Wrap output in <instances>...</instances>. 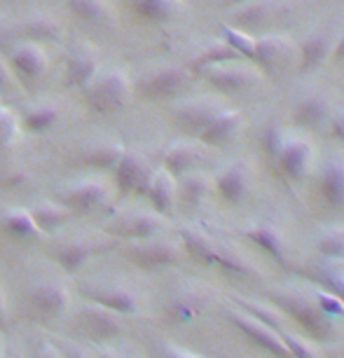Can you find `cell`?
I'll return each instance as SVG.
<instances>
[{
  "instance_id": "6da1fadb",
  "label": "cell",
  "mask_w": 344,
  "mask_h": 358,
  "mask_svg": "<svg viewBox=\"0 0 344 358\" xmlns=\"http://www.w3.org/2000/svg\"><path fill=\"white\" fill-rule=\"evenodd\" d=\"M180 246H183V251L190 255V258L204 262L208 267L220 269V272H225V274H234V276L253 274V267L248 265L246 258L229 251L227 246L218 244L213 236L199 232V229H192V227L180 229Z\"/></svg>"
},
{
  "instance_id": "7a4b0ae2",
  "label": "cell",
  "mask_w": 344,
  "mask_h": 358,
  "mask_svg": "<svg viewBox=\"0 0 344 358\" xmlns=\"http://www.w3.org/2000/svg\"><path fill=\"white\" fill-rule=\"evenodd\" d=\"M272 297H274L276 307H279L283 314L293 316V319L298 321V326L305 330L307 335H312V340L316 342L335 340V323L333 319H328V316L321 312L316 300L302 293H274Z\"/></svg>"
},
{
  "instance_id": "3957f363",
  "label": "cell",
  "mask_w": 344,
  "mask_h": 358,
  "mask_svg": "<svg viewBox=\"0 0 344 358\" xmlns=\"http://www.w3.org/2000/svg\"><path fill=\"white\" fill-rule=\"evenodd\" d=\"M129 96H131V80L120 69H113L103 73V76H96V80L87 87L85 94L92 110L103 115L122 110Z\"/></svg>"
},
{
  "instance_id": "277c9868",
  "label": "cell",
  "mask_w": 344,
  "mask_h": 358,
  "mask_svg": "<svg viewBox=\"0 0 344 358\" xmlns=\"http://www.w3.org/2000/svg\"><path fill=\"white\" fill-rule=\"evenodd\" d=\"M115 248V239L113 236H69V239L59 241L57 246H54V260L62 265L66 272L73 274L78 272L80 267H85L87 262L92 258H96V255L110 251Z\"/></svg>"
},
{
  "instance_id": "5b68a950",
  "label": "cell",
  "mask_w": 344,
  "mask_h": 358,
  "mask_svg": "<svg viewBox=\"0 0 344 358\" xmlns=\"http://www.w3.org/2000/svg\"><path fill=\"white\" fill-rule=\"evenodd\" d=\"M164 215L155 211H129L120 218H115L106 227L108 236L113 239H129V241H145L152 236H159L164 232L166 222L162 220Z\"/></svg>"
},
{
  "instance_id": "8992f818",
  "label": "cell",
  "mask_w": 344,
  "mask_h": 358,
  "mask_svg": "<svg viewBox=\"0 0 344 358\" xmlns=\"http://www.w3.org/2000/svg\"><path fill=\"white\" fill-rule=\"evenodd\" d=\"M225 316H227V321L232 323V326L237 328L248 342L255 344V347H260L262 351H267V354H272L276 358H293L291 351H288L286 344H283L281 335L276 333V330L267 328L265 323L255 321L253 316L244 314L241 309H227Z\"/></svg>"
},
{
  "instance_id": "52a82bcc",
  "label": "cell",
  "mask_w": 344,
  "mask_h": 358,
  "mask_svg": "<svg viewBox=\"0 0 344 358\" xmlns=\"http://www.w3.org/2000/svg\"><path fill=\"white\" fill-rule=\"evenodd\" d=\"M183 253L185 251L178 241L162 239V236H152V239H145V241H134V246L129 248L131 262H136L138 267H145V269L178 265Z\"/></svg>"
},
{
  "instance_id": "ba28073f",
  "label": "cell",
  "mask_w": 344,
  "mask_h": 358,
  "mask_svg": "<svg viewBox=\"0 0 344 358\" xmlns=\"http://www.w3.org/2000/svg\"><path fill=\"white\" fill-rule=\"evenodd\" d=\"M110 199V187L103 180L89 178L66 187L59 192V204H64L73 213H92L103 208Z\"/></svg>"
},
{
  "instance_id": "9c48e42d",
  "label": "cell",
  "mask_w": 344,
  "mask_h": 358,
  "mask_svg": "<svg viewBox=\"0 0 344 358\" xmlns=\"http://www.w3.org/2000/svg\"><path fill=\"white\" fill-rule=\"evenodd\" d=\"M115 185L124 194H143L148 183H150L155 169L143 155L138 152H124L120 164L115 166Z\"/></svg>"
},
{
  "instance_id": "30bf717a",
  "label": "cell",
  "mask_w": 344,
  "mask_h": 358,
  "mask_svg": "<svg viewBox=\"0 0 344 358\" xmlns=\"http://www.w3.org/2000/svg\"><path fill=\"white\" fill-rule=\"evenodd\" d=\"M80 328L85 330V335L94 342H108L115 340L120 333H122V321H120L117 314L108 312V309L94 305V302H85L80 307Z\"/></svg>"
},
{
  "instance_id": "8fae6325",
  "label": "cell",
  "mask_w": 344,
  "mask_h": 358,
  "mask_svg": "<svg viewBox=\"0 0 344 358\" xmlns=\"http://www.w3.org/2000/svg\"><path fill=\"white\" fill-rule=\"evenodd\" d=\"M31 307L45 319H59L71 307V290L62 281H43L31 288Z\"/></svg>"
},
{
  "instance_id": "7c38bea8",
  "label": "cell",
  "mask_w": 344,
  "mask_h": 358,
  "mask_svg": "<svg viewBox=\"0 0 344 358\" xmlns=\"http://www.w3.org/2000/svg\"><path fill=\"white\" fill-rule=\"evenodd\" d=\"M85 297L87 302H94V305L108 309V312L117 314V316H129L136 314L141 309V300L134 290L124 288V286H94V288H85Z\"/></svg>"
},
{
  "instance_id": "4fadbf2b",
  "label": "cell",
  "mask_w": 344,
  "mask_h": 358,
  "mask_svg": "<svg viewBox=\"0 0 344 358\" xmlns=\"http://www.w3.org/2000/svg\"><path fill=\"white\" fill-rule=\"evenodd\" d=\"M220 110H222V106L215 103V101H208V99L187 101V103H180L176 110H173V122H176L185 134L199 136V134L213 122V117Z\"/></svg>"
},
{
  "instance_id": "5bb4252c",
  "label": "cell",
  "mask_w": 344,
  "mask_h": 358,
  "mask_svg": "<svg viewBox=\"0 0 344 358\" xmlns=\"http://www.w3.org/2000/svg\"><path fill=\"white\" fill-rule=\"evenodd\" d=\"M187 73L178 66H164V69L152 71L150 76L141 80L138 92L145 99H169L173 94H178L185 87Z\"/></svg>"
},
{
  "instance_id": "9a60e30c",
  "label": "cell",
  "mask_w": 344,
  "mask_h": 358,
  "mask_svg": "<svg viewBox=\"0 0 344 358\" xmlns=\"http://www.w3.org/2000/svg\"><path fill=\"white\" fill-rule=\"evenodd\" d=\"M206 80H208V85L215 87L218 92L234 94V92H244L258 83V73L253 69H248V66H234L232 62V64H222V66H215L211 71H206Z\"/></svg>"
},
{
  "instance_id": "2e32d148",
  "label": "cell",
  "mask_w": 344,
  "mask_h": 358,
  "mask_svg": "<svg viewBox=\"0 0 344 358\" xmlns=\"http://www.w3.org/2000/svg\"><path fill=\"white\" fill-rule=\"evenodd\" d=\"M312 157H314V150L307 141L286 138L281 152L276 155V164H279V169L291 180H302L307 176L309 166H312Z\"/></svg>"
},
{
  "instance_id": "e0dca14e",
  "label": "cell",
  "mask_w": 344,
  "mask_h": 358,
  "mask_svg": "<svg viewBox=\"0 0 344 358\" xmlns=\"http://www.w3.org/2000/svg\"><path fill=\"white\" fill-rule=\"evenodd\" d=\"M215 187H218V194L222 201L227 204H241L248 197V190H251V171L244 162H232L225 171H220V176L215 178Z\"/></svg>"
},
{
  "instance_id": "ac0fdd59",
  "label": "cell",
  "mask_w": 344,
  "mask_h": 358,
  "mask_svg": "<svg viewBox=\"0 0 344 358\" xmlns=\"http://www.w3.org/2000/svg\"><path fill=\"white\" fill-rule=\"evenodd\" d=\"M10 66L12 73H17V76H22L26 80H36L47 71L50 62H47V54L38 43H22L12 50Z\"/></svg>"
},
{
  "instance_id": "d6986e66",
  "label": "cell",
  "mask_w": 344,
  "mask_h": 358,
  "mask_svg": "<svg viewBox=\"0 0 344 358\" xmlns=\"http://www.w3.org/2000/svg\"><path fill=\"white\" fill-rule=\"evenodd\" d=\"M145 197L150 199V204L155 208V213L159 215H169L176 208V199H178V183L171 173H166L164 169L162 171H155L150 183L145 187Z\"/></svg>"
},
{
  "instance_id": "ffe728a7",
  "label": "cell",
  "mask_w": 344,
  "mask_h": 358,
  "mask_svg": "<svg viewBox=\"0 0 344 358\" xmlns=\"http://www.w3.org/2000/svg\"><path fill=\"white\" fill-rule=\"evenodd\" d=\"M99 76V59L94 57L92 50H73V54L66 62V83L71 87H83L87 90Z\"/></svg>"
},
{
  "instance_id": "44dd1931",
  "label": "cell",
  "mask_w": 344,
  "mask_h": 358,
  "mask_svg": "<svg viewBox=\"0 0 344 358\" xmlns=\"http://www.w3.org/2000/svg\"><path fill=\"white\" fill-rule=\"evenodd\" d=\"M241 129V115L237 110H220L213 122L199 134V141L206 145H225Z\"/></svg>"
},
{
  "instance_id": "7402d4cb",
  "label": "cell",
  "mask_w": 344,
  "mask_h": 358,
  "mask_svg": "<svg viewBox=\"0 0 344 358\" xmlns=\"http://www.w3.org/2000/svg\"><path fill=\"white\" fill-rule=\"evenodd\" d=\"M244 236L251 239L255 246H260L267 255H272L276 262L286 265V241H283L281 232L269 222H258V225H251L244 229Z\"/></svg>"
},
{
  "instance_id": "603a6c76",
  "label": "cell",
  "mask_w": 344,
  "mask_h": 358,
  "mask_svg": "<svg viewBox=\"0 0 344 358\" xmlns=\"http://www.w3.org/2000/svg\"><path fill=\"white\" fill-rule=\"evenodd\" d=\"M29 213H31L33 222H36V227L40 229V234L57 232V229H62L66 222L76 215L64 204H59V201H40V204L29 208Z\"/></svg>"
},
{
  "instance_id": "cb8c5ba5",
  "label": "cell",
  "mask_w": 344,
  "mask_h": 358,
  "mask_svg": "<svg viewBox=\"0 0 344 358\" xmlns=\"http://www.w3.org/2000/svg\"><path fill=\"white\" fill-rule=\"evenodd\" d=\"M321 197L330 208L344 206V159L328 162L319 180Z\"/></svg>"
},
{
  "instance_id": "d4e9b609",
  "label": "cell",
  "mask_w": 344,
  "mask_h": 358,
  "mask_svg": "<svg viewBox=\"0 0 344 358\" xmlns=\"http://www.w3.org/2000/svg\"><path fill=\"white\" fill-rule=\"evenodd\" d=\"M330 103L321 96H307L295 108L293 122L302 129H319V127L330 122Z\"/></svg>"
},
{
  "instance_id": "484cf974",
  "label": "cell",
  "mask_w": 344,
  "mask_h": 358,
  "mask_svg": "<svg viewBox=\"0 0 344 358\" xmlns=\"http://www.w3.org/2000/svg\"><path fill=\"white\" fill-rule=\"evenodd\" d=\"M124 152L127 150L120 141H101V143H94L92 148H87L85 164H89L92 169H99V171H115V166L120 164Z\"/></svg>"
},
{
  "instance_id": "4316f807",
  "label": "cell",
  "mask_w": 344,
  "mask_h": 358,
  "mask_svg": "<svg viewBox=\"0 0 344 358\" xmlns=\"http://www.w3.org/2000/svg\"><path fill=\"white\" fill-rule=\"evenodd\" d=\"M199 159V150L190 143H173L164 152V171L171 173L173 178H183L190 173Z\"/></svg>"
},
{
  "instance_id": "83f0119b",
  "label": "cell",
  "mask_w": 344,
  "mask_h": 358,
  "mask_svg": "<svg viewBox=\"0 0 344 358\" xmlns=\"http://www.w3.org/2000/svg\"><path fill=\"white\" fill-rule=\"evenodd\" d=\"M330 54V40L326 33H314L300 47V73H312L326 62Z\"/></svg>"
},
{
  "instance_id": "f1b7e54d",
  "label": "cell",
  "mask_w": 344,
  "mask_h": 358,
  "mask_svg": "<svg viewBox=\"0 0 344 358\" xmlns=\"http://www.w3.org/2000/svg\"><path fill=\"white\" fill-rule=\"evenodd\" d=\"M134 12L145 22L162 24L178 12V0H129Z\"/></svg>"
},
{
  "instance_id": "f546056e",
  "label": "cell",
  "mask_w": 344,
  "mask_h": 358,
  "mask_svg": "<svg viewBox=\"0 0 344 358\" xmlns=\"http://www.w3.org/2000/svg\"><path fill=\"white\" fill-rule=\"evenodd\" d=\"M59 117H62L59 106L38 103V106H31L29 110L24 113V127L29 131H33V134H45L59 122Z\"/></svg>"
},
{
  "instance_id": "4dcf8cb0",
  "label": "cell",
  "mask_w": 344,
  "mask_h": 358,
  "mask_svg": "<svg viewBox=\"0 0 344 358\" xmlns=\"http://www.w3.org/2000/svg\"><path fill=\"white\" fill-rule=\"evenodd\" d=\"M3 227L12 239H33L40 236V229L33 222L29 208H12L3 215Z\"/></svg>"
},
{
  "instance_id": "1f68e13d",
  "label": "cell",
  "mask_w": 344,
  "mask_h": 358,
  "mask_svg": "<svg viewBox=\"0 0 344 358\" xmlns=\"http://www.w3.org/2000/svg\"><path fill=\"white\" fill-rule=\"evenodd\" d=\"M178 197L185 201V206H199L208 194V178L204 173L190 171L183 178H178Z\"/></svg>"
},
{
  "instance_id": "d6a6232c",
  "label": "cell",
  "mask_w": 344,
  "mask_h": 358,
  "mask_svg": "<svg viewBox=\"0 0 344 358\" xmlns=\"http://www.w3.org/2000/svg\"><path fill=\"white\" fill-rule=\"evenodd\" d=\"M239 54L232 50V47H227L225 43L222 45H213L208 47V50H204L199 54L197 59L192 62V69L194 73H206L215 69V66H222V64H232V62H239Z\"/></svg>"
},
{
  "instance_id": "836d02e7",
  "label": "cell",
  "mask_w": 344,
  "mask_h": 358,
  "mask_svg": "<svg viewBox=\"0 0 344 358\" xmlns=\"http://www.w3.org/2000/svg\"><path fill=\"white\" fill-rule=\"evenodd\" d=\"M66 5H69L73 15L87 24H101L110 15L106 0H66Z\"/></svg>"
},
{
  "instance_id": "e575fe53",
  "label": "cell",
  "mask_w": 344,
  "mask_h": 358,
  "mask_svg": "<svg viewBox=\"0 0 344 358\" xmlns=\"http://www.w3.org/2000/svg\"><path fill=\"white\" fill-rule=\"evenodd\" d=\"M316 251L328 260H344V227L323 232L316 241Z\"/></svg>"
},
{
  "instance_id": "d590c367",
  "label": "cell",
  "mask_w": 344,
  "mask_h": 358,
  "mask_svg": "<svg viewBox=\"0 0 344 358\" xmlns=\"http://www.w3.org/2000/svg\"><path fill=\"white\" fill-rule=\"evenodd\" d=\"M309 279H312L314 283H319V288L328 290L330 295H335L337 300H340L342 305H344V272L321 267V269H314V272H309Z\"/></svg>"
},
{
  "instance_id": "8d00e7d4",
  "label": "cell",
  "mask_w": 344,
  "mask_h": 358,
  "mask_svg": "<svg viewBox=\"0 0 344 358\" xmlns=\"http://www.w3.org/2000/svg\"><path fill=\"white\" fill-rule=\"evenodd\" d=\"M234 305H237V309H241L244 314L253 316L255 321L265 323L267 328L276 330V333H283V323H281L279 316H276L274 309H267V307H262V305H258V302H251V300H234Z\"/></svg>"
},
{
  "instance_id": "74e56055",
  "label": "cell",
  "mask_w": 344,
  "mask_h": 358,
  "mask_svg": "<svg viewBox=\"0 0 344 358\" xmlns=\"http://www.w3.org/2000/svg\"><path fill=\"white\" fill-rule=\"evenodd\" d=\"M201 309V302L197 300V295L190 293V295H178L171 305V314L176 316L180 321H187V319H194Z\"/></svg>"
},
{
  "instance_id": "f35d334b",
  "label": "cell",
  "mask_w": 344,
  "mask_h": 358,
  "mask_svg": "<svg viewBox=\"0 0 344 358\" xmlns=\"http://www.w3.org/2000/svg\"><path fill=\"white\" fill-rule=\"evenodd\" d=\"M279 335H281L283 344H286V349L291 351L293 358H321L319 351H316L309 342L302 340V337L286 333V330H283V333H279Z\"/></svg>"
},
{
  "instance_id": "ab89813d",
  "label": "cell",
  "mask_w": 344,
  "mask_h": 358,
  "mask_svg": "<svg viewBox=\"0 0 344 358\" xmlns=\"http://www.w3.org/2000/svg\"><path fill=\"white\" fill-rule=\"evenodd\" d=\"M26 31H29V36L33 40H54L59 36V26L52 22V19L47 17H38V19H31L29 24H26Z\"/></svg>"
},
{
  "instance_id": "60d3db41",
  "label": "cell",
  "mask_w": 344,
  "mask_h": 358,
  "mask_svg": "<svg viewBox=\"0 0 344 358\" xmlns=\"http://www.w3.org/2000/svg\"><path fill=\"white\" fill-rule=\"evenodd\" d=\"M286 131L281 129V127H276V124H272V127H267L265 129V134H262V148H265V152L269 155L272 159H276V155L281 152V148H283V143H286Z\"/></svg>"
},
{
  "instance_id": "b9f144b4",
  "label": "cell",
  "mask_w": 344,
  "mask_h": 358,
  "mask_svg": "<svg viewBox=\"0 0 344 358\" xmlns=\"http://www.w3.org/2000/svg\"><path fill=\"white\" fill-rule=\"evenodd\" d=\"M19 131V120L17 115L8 110V108H0V148L8 145L15 141Z\"/></svg>"
},
{
  "instance_id": "7bdbcfd3",
  "label": "cell",
  "mask_w": 344,
  "mask_h": 358,
  "mask_svg": "<svg viewBox=\"0 0 344 358\" xmlns=\"http://www.w3.org/2000/svg\"><path fill=\"white\" fill-rule=\"evenodd\" d=\"M314 300H316V305H319V309L328 316V319H330V316H344V305L337 300L335 295H330L328 290L319 288L314 293Z\"/></svg>"
},
{
  "instance_id": "ee69618b",
  "label": "cell",
  "mask_w": 344,
  "mask_h": 358,
  "mask_svg": "<svg viewBox=\"0 0 344 358\" xmlns=\"http://www.w3.org/2000/svg\"><path fill=\"white\" fill-rule=\"evenodd\" d=\"M262 15H265L262 3H253V5H244L241 12L237 15V19H239V24H253V22H260Z\"/></svg>"
},
{
  "instance_id": "f6af8a7d",
  "label": "cell",
  "mask_w": 344,
  "mask_h": 358,
  "mask_svg": "<svg viewBox=\"0 0 344 358\" xmlns=\"http://www.w3.org/2000/svg\"><path fill=\"white\" fill-rule=\"evenodd\" d=\"M15 73L10 71V66L3 62V59H0V96H3V94H8V92H12V87H15Z\"/></svg>"
},
{
  "instance_id": "bcb514c9",
  "label": "cell",
  "mask_w": 344,
  "mask_h": 358,
  "mask_svg": "<svg viewBox=\"0 0 344 358\" xmlns=\"http://www.w3.org/2000/svg\"><path fill=\"white\" fill-rule=\"evenodd\" d=\"M330 134H333L335 141H340V143H344V113H337L330 117Z\"/></svg>"
},
{
  "instance_id": "7dc6e473",
  "label": "cell",
  "mask_w": 344,
  "mask_h": 358,
  "mask_svg": "<svg viewBox=\"0 0 344 358\" xmlns=\"http://www.w3.org/2000/svg\"><path fill=\"white\" fill-rule=\"evenodd\" d=\"M62 354L64 358H89V354L83 349V347H78V344H73V342H62Z\"/></svg>"
},
{
  "instance_id": "c3c4849f",
  "label": "cell",
  "mask_w": 344,
  "mask_h": 358,
  "mask_svg": "<svg viewBox=\"0 0 344 358\" xmlns=\"http://www.w3.org/2000/svg\"><path fill=\"white\" fill-rule=\"evenodd\" d=\"M33 358H64L62 349L59 347H52V344H43V347H38L36 356Z\"/></svg>"
},
{
  "instance_id": "681fc988",
  "label": "cell",
  "mask_w": 344,
  "mask_h": 358,
  "mask_svg": "<svg viewBox=\"0 0 344 358\" xmlns=\"http://www.w3.org/2000/svg\"><path fill=\"white\" fill-rule=\"evenodd\" d=\"M164 356H166V358H199V356L190 354V351L173 347V344H164Z\"/></svg>"
},
{
  "instance_id": "f907efd6",
  "label": "cell",
  "mask_w": 344,
  "mask_h": 358,
  "mask_svg": "<svg viewBox=\"0 0 344 358\" xmlns=\"http://www.w3.org/2000/svg\"><path fill=\"white\" fill-rule=\"evenodd\" d=\"M5 316H8V297H5V290L0 286V323L5 321Z\"/></svg>"
},
{
  "instance_id": "816d5d0a",
  "label": "cell",
  "mask_w": 344,
  "mask_h": 358,
  "mask_svg": "<svg viewBox=\"0 0 344 358\" xmlns=\"http://www.w3.org/2000/svg\"><path fill=\"white\" fill-rule=\"evenodd\" d=\"M335 59H337V64L344 66V36L340 38V43L335 45Z\"/></svg>"
},
{
  "instance_id": "f5cc1de1",
  "label": "cell",
  "mask_w": 344,
  "mask_h": 358,
  "mask_svg": "<svg viewBox=\"0 0 344 358\" xmlns=\"http://www.w3.org/2000/svg\"><path fill=\"white\" fill-rule=\"evenodd\" d=\"M253 3H262V0H225V5H237V8H244V5H253Z\"/></svg>"
},
{
  "instance_id": "db71d44e",
  "label": "cell",
  "mask_w": 344,
  "mask_h": 358,
  "mask_svg": "<svg viewBox=\"0 0 344 358\" xmlns=\"http://www.w3.org/2000/svg\"><path fill=\"white\" fill-rule=\"evenodd\" d=\"M99 358H124V356H120V354H115V351H108V349H103L99 354Z\"/></svg>"
}]
</instances>
